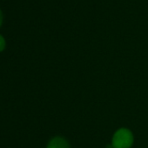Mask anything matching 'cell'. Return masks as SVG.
Instances as JSON below:
<instances>
[{
    "label": "cell",
    "instance_id": "obj_1",
    "mask_svg": "<svg viewBox=\"0 0 148 148\" xmlns=\"http://www.w3.org/2000/svg\"><path fill=\"white\" fill-rule=\"evenodd\" d=\"M133 140V134L129 129L120 128L113 136L112 146L113 148H131Z\"/></svg>",
    "mask_w": 148,
    "mask_h": 148
},
{
    "label": "cell",
    "instance_id": "obj_2",
    "mask_svg": "<svg viewBox=\"0 0 148 148\" xmlns=\"http://www.w3.org/2000/svg\"><path fill=\"white\" fill-rule=\"evenodd\" d=\"M46 148H71V147L69 142L65 138L57 136L49 141Z\"/></svg>",
    "mask_w": 148,
    "mask_h": 148
},
{
    "label": "cell",
    "instance_id": "obj_3",
    "mask_svg": "<svg viewBox=\"0 0 148 148\" xmlns=\"http://www.w3.org/2000/svg\"><path fill=\"white\" fill-rule=\"evenodd\" d=\"M6 43H5V40L4 38L0 35V52H2L4 49H5Z\"/></svg>",
    "mask_w": 148,
    "mask_h": 148
},
{
    "label": "cell",
    "instance_id": "obj_4",
    "mask_svg": "<svg viewBox=\"0 0 148 148\" xmlns=\"http://www.w3.org/2000/svg\"><path fill=\"white\" fill-rule=\"evenodd\" d=\"M2 23H3V14H2L1 10H0V27L2 25Z\"/></svg>",
    "mask_w": 148,
    "mask_h": 148
}]
</instances>
